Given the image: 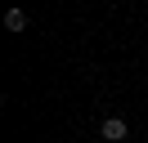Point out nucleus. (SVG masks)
<instances>
[{
    "label": "nucleus",
    "instance_id": "f257e3e1",
    "mask_svg": "<svg viewBox=\"0 0 148 143\" xmlns=\"http://www.w3.org/2000/svg\"><path fill=\"white\" fill-rule=\"evenodd\" d=\"M126 134H130V125L121 121V116H103V121H99V139L103 143H121Z\"/></svg>",
    "mask_w": 148,
    "mask_h": 143
},
{
    "label": "nucleus",
    "instance_id": "f03ea898",
    "mask_svg": "<svg viewBox=\"0 0 148 143\" xmlns=\"http://www.w3.org/2000/svg\"><path fill=\"white\" fill-rule=\"evenodd\" d=\"M5 27H9V31H23V27H27V14H23V9H9V14H5Z\"/></svg>",
    "mask_w": 148,
    "mask_h": 143
}]
</instances>
